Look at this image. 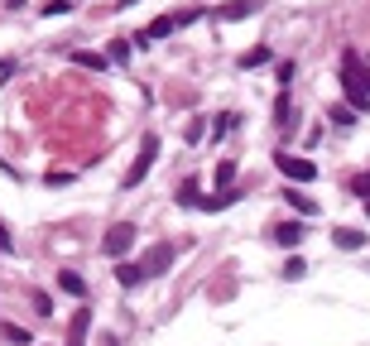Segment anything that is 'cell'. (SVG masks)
<instances>
[{
  "instance_id": "6da1fadb",
  "label": "cell",
  "mask_w": 370,
  "mask_h": 346,
  "mask_svg": "<svg viewBox=\"0 0 370 346\" xmlns=\"http://www.w3.org/2000/svg\"><path fill=\"white\" fill-rule=\"evenodd\" d=\"M154 159H159V135H144V140H140V159H135L130 173H125V187L144 183V178H149V168H154Z\"/></svg>"
},
{
  "instance_id": "7a4b0ae2",
  "label": "cell",
  "mask_w": 370,
  "mask_h": 346,
  "mask_svg": "<svg viewBox=\"0 0 370 346\" xmlns=\"http://www.w3.org/2000/svg\"><path fill=\"white\" fill-rule=\"evenodd\" d=\"M274 163H279V173H284L289 183H313V178H317V163L303 159V154H289V149H279Z\"/></svg>"
},
{
  "instance_id": "3957f363",
  "label": "cell",
  "mask_w": 370,
  "mask_h": 346,
  "mask_svg": "<svg viewBox=\"0 0 370 346\" xmlns=\"http://www.w3.org/2000/svg\"><path fill=\"white\" fill-rule=\"evenodd\" d=\"M130 245H135V226H130V221H116V226L106 231V240H101V250H106V255H116V260H121Z\"/></svg>"
},
{
  "instance_id": "277c9868",
  "label": "cell",
  "mask_w": 370,
  "mask_h": 346,
  "mask_svg": "<svg viewBox=\"0 0 370 346\" xmlns=\"http://www.w3.org/2000/svg\"><path fill=\"white\" fill-rule=\"evenodd\" d=\"M173 255H178V250H173L168 240H159V245H149V250L140 255V265H144V274H164V269H173Z\"/></svg>"
},
{
  "instance_id": "5b68a950",
  "label": "cell",
  "mask_w": 370,
  "mask_h": 346,
  "mask_svg": "<svg viewBox=\"0 0 370 346\" xmlns=\"http://www.w3.org/2000/svg\"><path fill=\"white\" fill-rule=\"evenodd\" d=\"M264 0H231V5H221L216 10V20H250V15H260Z\"/></svg>"
},
{
  "instance_id": "8992f818",
  "label": "cell",
  "mask_w": 370,
  "mask_h": 346,
  "mask_svg": "<svg viewBox=\"0 0 370 346\" xmlns=\"http://www.w3.org/2000/svg\"><path fill=\"white\" fill-rule=\"evenodd\" d=\"M284 202H289V207H293L298 216H317V202H313V197H308V192H303L298 183H289V187H284Z\"/></svg>"
},
{
  "instance_id": "52a82bcc",
  "label": "cell",
  "mask_w": 370,
  "mask_h": 346,
  "mask_svg": "<svg viewBox=\"0 0 370 346\" xmlns=\"http://www.w3.org/2000/svg\"><path fill=\"white\" fill-rule=\"evenodd\" d=\"M269 236H274V245H284V250H298V245H303V226H298V221H284V226H274Z\"/></svg>"
},
{
  "instance_id": "ba28073f",
  "label": "cell",
  "mask_w": 370,
  "mask_h": 346,
  "mask_svg": "<svg viewBox=\"0 0 370 346\" xmlns=\"http://www.w3.org/2000/svg\"><path fill=\"white\" fill-rule=\"evenodd\" d=\"M87 327H92V313H87V308H78V313H73V322H68V346H87Z\"/></svg>"
},
{
  "instance_id": "9c48e42d",
  "label": "cell",
  "mask_w": 370,
  "mask_h": 346,
  "mask_svg": "<svg viewBox=\"0 0 370 346\" xmlns=\"http://www.w3.org/2000/svg\"><path fill=\"white\" fill-rule=\"evenodd\" d=\"M342 82H346V106L356 111V116H361V111H370V92H366V87H361L356 78H342Z\"/></svg>"
},
{
  "instance_id": "30bf717a",
  "label": "cell",
  "mask_w": 370,
  "mask_h": 346,
  "mask_svg": "<svg viewBox=\"0 0 370 346\" xmlns=\"http://www.w3.org/2000/svg\"><path fill=\"white\" fill-rule=\"evenodd\" d=\"M116 279H121V289H135V284H140V279H149V274H144L140 260H121V265H116Z\"/></svg>"
},
{
  "instance_id": "8fae6325",
  "label": "cell",
  "mask_w": 370,
  "mask_h": 346,
  "mask_svg": "<svg viewBox=\"0 0 370 346\" xmlns=\"http://www.w3.org/2000/svg\"><path fill=\"white\" fill-rule=\"evenodd\" d=\"M58 289L73 293V298H87V279H82V274H73V269H63V274H58Z\"/></svg>"
},
{
  "instance_id": "7c38bea8",
  "label": "cell",
  "mask_w": 370,
  "mask_h": 346,
  "mask_svg": "<svg viewBox=\"0 0 370 346\" xmlns=\"http://www.w3.org/2000/svg\"><path fill=\"white\" fill-rule=\"evenodd\" d=\"M173 29H183V25H178V15H159V20L144 29V34H149V39H168Z\"/></svg>"
},
{
  "instance_id": "4fadbf2b",
  "label": "cell",
  "mask_w": 370,
  "mask_h": 346,
  "mask_svg": "<svg viewBox=\"0 0 370 346\" xmlns=\"http://www.w3.org/2000/svg\"><path fill=\"white\" fill-rule=\"evenodd\" d=\"M332 240H337L342 250H361V245H366V236H361V231H351V226H337V231H332Z\"/></svg>"
},
{
  "instance_id": "5bb4252c",
  "label": "cell",
  "mask_w": 370,
  "mask_h": 346,
  "mask_svg": "<svg viewBox=\"0 0 370 346\" xmlns=\"http://www.w3.org/2000/svg\"><path fill=\"white\" fill-rule=\"evenodd\" d=\"M240 192L236 187H221V192H216V197H202V207H207V212H221V207H231V202H236Z\"/></svg>"
},
{
  "instance_id": "9a60e30c",
  "label": "cell",
  "mask_w": 370,
  "mask_h": 346,
  "mask_svg": "<svg viewBox=\"0 0 370 346\" xmlns=\"http://www.w3.org/2000/svg\"><path fill=\"white\" fill-rule=\"evenodd\" d=\"M274 125H293V101H289V92H279V101H274Z\"/></svg>"
},
{
  "instance_id": "2e32d148",
  "label": "cell",
  "mask_w": 370,
  "mask_h": 346,
  "mask_svg": "<svg viewBox=\"0 0 370 346\" xmlns=\"http://www.w3.org/2000/svg\"><path fill=\"white\" fill-rule=\"evenodd\" d=\"M73 63H78V68H92V73H101V68H106V58H101V54H87V49H78V54H73Z\"/></svg>"
},
{
  "instance_id": "e0dca14e",
  "label": "cell",
  "mask_w": 370,
  "mask_h": 346,
  "mask_svg": "<svg viewBox=\"0 0 370 346\" xmlns=\"http://www.w3.org/2000/svg\"><path fill=\"white\" fill-rule=\"evenodd\" d=\"M236 121H240L236 111H226V116H216V125H211V140H221V135H231V130H236Z\"/></svg>"
},
{
  "instance_id": "ac0fdd59",
  "label": "cell",
  "mask_w": 370,
  "mask_h": 346,
  "mask_svg": "<svg viewBox=\"0 0 370 346\" xmlns=\"http://www.w3.org/2000/svg\"><path fill=\"white\" fill-rule=\"evenodd\" d=\"M231 178H236V163L221 159V163H216V192H221V187H231Z\"/></svg>"
},
{
  "instance_id": "d6986e66",
  "label": "cell",
  "mask_w": 370,
  "mask_h": 346,
  "mask_svg": "<svg viewBox=\"0 0 370 346\" xmlns=\"http://www.w3.org/2000/svg\"><path fill=\"white\" fill-rule=\"evenodd\" d=\"M0 332H5L10 342H20V346H29V342H34V337H29L25 327H15V322H0Z\"/></svg>"
},
{
  "instance_id": "ffe728a7",
  "label": "cell",
  "mask_w": 370,
  "mask_h": 346,
  "mask_svg": "<svg viewBox=\"0 0 370 346\" xmlns=\"http://www.w3.org/2000/svg\"><path fill=\"white\" fill-rule=\"evenodd\" d=\"M269 63V49H250V54H240V68H260Z\"/></svg>"
},
{
  "instance_id": "44dd1931",
  "label": "cell",
  "mask_w": 370,
  "mask_h": 346,
  "mask_svg": "<svg viewBox=\"0 0 370 346\" xmlns=\"http://www.w3.org/2000/svg\"><path fill=\"white\" fill-rule=\"evenodd\" d=\"M111 63H130V39H116L111 44Z\"/></svg>"
},
{
  "instance_id": "7402d4cb",
  "label": "cell",
  "mask_w": 370,
  "mask_h": 346,
  "mask_svg": "<svg viewBox=\"0 0 370 346\" xmlns=\"http://www.w3.org/2000/svg\"><path fill=\"white\" fill-rule=\"evenodd\" d=\"M34 313H39V318H53V298L49 293H34Z\"/></svg>"
},
{
  "instance_id": "603a6c76",
  "label": "cell",
  "mask_w": 370,
  "mask_h": 346,
  "mask_svg": "<svg viewBox=\"0 0 370 346\" xmlns=\"http://www.w3.org/2000/svg\"><path fill=\"white\" fill-rule=\"evenodd\" d=\"M332 121H337V125H356V111L351 106H332Z\"/></svg>"
},
{
  "instance_id": "cb8c5ba5",
  "label": "cell",
  "mask_w": 370,
  "mask_h": 346,
  "mask_svg": "<svg viewBox=\"0 0 370 346\" xmlns=\"http://www.w3.org/2000/svg\"><path fill=\"white\" fill-rule=\"evenodd\" d=\"M303 274H308V265H303V260H298V255H293L289 265H284V279H303Z\"/></svg>"
},
{
  "instance_id": "d4e9b609",
  "label": "cell",
  "mask_w": 370,
  "mask_h": 346,
  "mask_svg": "<svg viewBox=\"0 0 370 346\" xmlns=\"http://www.w3.org/2000/svg\"><path fill=\"white\" fill-rule=\"evenodd\" d=\"M68 10H73L68 0H53V5H44V15H49V20H53V15H68Z\"/></svg>"
},
{
  "instance_id": "484cf974",
  "label": "cell",
  "mask_w": 370,
  "mask_h": 346,
  "mask_svg": "<svg viewBox=\"0 0 370 346\" xmlns=\"http://www.w3.org/2000/svg\"><path fill=\"white\" fill-rule=\"evenodd\" d=\"M10 250H15V236H10V231H5V221H0V255H10Z\"/></svg>"
},
{
  "instance_id": "4316f807",
  "label": "cell",
  "mask_w": 370,
  "mask_h": 346,
  "mask_svg": "<svg viewBox=\"0 0 370 346\" xmlns=\"http://www.w3.org/2000/svg\"><path fill=\"white\" fill-rule=\"evenodd\" d=\"M289 82H293V63H279V87L289 92Z\"/></svg>"
},
{
  "instance_id": "83f0119b",
  "label": "cell",
  "mask_w": 370,
  "mask_h": 346,
  "mask_svg": "<svg viewBox=\"0 0 370 346\" xmlns=\"http://www.w3.org/2000/svg\"><path fill=\"white\" fill-rule=\"evenodd\" d=\"M130 5H135V0H121V5H116V10H130Z\"/></svg>"
},
{
  "instance_id": "f1b7e54d",
  "label": "cell",
  "mask_w": 370,
  "mask_h": 346,
  "mask_svg": "<svg viewBox=\"0 0 370 346\" xmlns=\"http://www.w3.org/2000/svg\"><path fill=\"white\" fill-rule=\"evenodd\" d=\"M361 202H366V212H370V197H361Z\"/></svg>"
},
{
  "instance_id": "f546056e",
  "label": "cell",
  "mask_w": 370,
  "mask_h": 346,
  "mask_svg": "<svg viewBox=\"0 0 370 346\" xmlns=\"http://www.w3.org/2000/svg\"><path fill=\"white\" fill-rule=\"evenodd\" d=\"M101 346H116V342H111V337H106V342H101Z\"/></svg>"
}]
</instances>
